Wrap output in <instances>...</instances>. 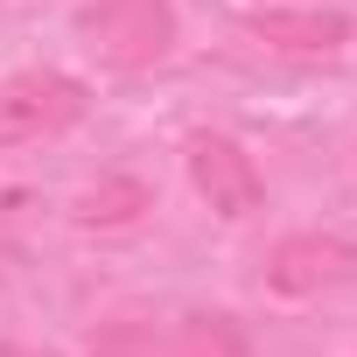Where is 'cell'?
Segmentation results:
<instances>
[{
    "mask_svg": "<svg viewBox=\"0 0 357 357\" xmlns=\"http://www.w3.org/2000/svg\"><path fill=\"white\" fill-rule=\"evenodd\" d=\"M147 357H252V350L231 315L197 308V315H175L168 329H147Z\"/></svg>",
    "mask_w": 357,
    "mask_h": 357,
    "instance_id": "cell-6",
    "label": "cell"
},
{
    "mask_svg": "<svg viewBox=\"0 0 357 357\" xmlns=\"http://www.w3.org/2000/svg\"><path fill=\"white\" fill-rule=\"evenodd\" d=\"M0 357H43V350H22V343H0Z\"/></svg>",
    "mask_w": 357,
    "mask_h": 357,
    "instance_id": "cell-7",
    "label": "cell"
},
{
    "mask_svg": "<svg viewBox=\"0 0 357 357\" xmlns=\"http://www.w3.org/2000/svg\"><path fill=\"white\" fill-rule=\"evenodd\" d=\"M190 183L218 218H252L266 204V175L231 133H190Z\"/></svg>",
    "mask_w": 357,
    "mask_h": 357,
    "instance_id": "cell-4",
    "label": "cell"
},
{
    "mask_svg": "<svg viewBox=\"0 0 357 357\" xmlns=\"http://www.w3.org/2000/svg\"><path fill=\"white\" fill-rule=\"evenodd\" d=\"M266 287L273 294H322L357 280V231H287L266 252Z\"/></svg>",
    "mask_w": 357,
    "mask_h": 357,
    "instance_id": "cell-3",
    "label": "cell"
},
{
    "mask_svg": "<svg viewBox=\"0 0 357 357\" xmlns=\"http://www.w3.org/2000/svg\"><path fill=\"white\" fill-rule=\"evenodd\" d=\"M84 112H91V98H84V84H77L70 70H50V63L15 70L8 84H0V147L56 140V133H70Z\"/></svg>",
    "mask_w": 357,
    "mask_h": 357,
    "instance_id": "cell-1",
    "label": "cell"
},
{
    "mask_svg": "<svg viewBox=\"0 0 357 357\" xmlns=\"http://www.w3.org/2000/svg\"><path fill=\"white\" fill-rule=\"evenodd\" d=\"M245 36L266 43L273 56L329 63L350 50V15H336V8H259V15H245Z\"/></svg>",
    "mask_w": 357,
    "mask_h": 357,
    "instance_id": "cell-5",
    "label": "cell"
},
{
    "mask_svg": "<svg viewBox=\"0 0 357 357\" xmlns=\"http://www.w3.org/2000/svg\"><path fill=\"white\" fill-rule=\"evenodd\" d=\"M84 36L112 70H147L175 50V8L168 0H91Z\"/></svg>",
    "mask_w": 357,
    "mask_h": 357,
    "instance_id": "cell-2",
    "label": "cell"
}]
</instances>
